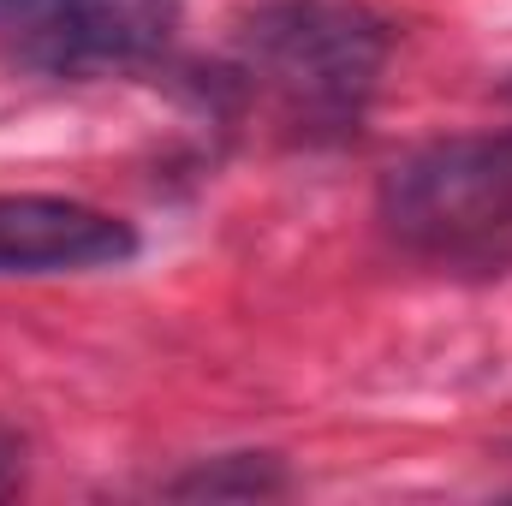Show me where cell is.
Instances as JSON below:
<instances>
[{"instance_id":"obj_6","label":"cell","mask_w":512,"mask_h":506,"mask_svg":"<svg viewBox=\"0 0 512 506\" xmlns=\"http://www.w3.org/2000/svg\"><path fill=\"white\" fill-rule=\"evenodd\" d=\"M18 477H24V441L0 423V495H12V489H18Z\"/></svg>"},{"instance_id":"obj_2","label":"cell","mask_w":512,"mask_h":506,"mask_svg":"<svg viewBox=\"0 0 512 506\" xmlns=\"http://www.w3.org/2000/svg\"><path fill=\"white\" fill-rule=\"evenodd\" d=\"M382 221L423 256L512 251V131L441 137L382 179Z\"/></svg>"},{"instance_id":"obj_1","label":"cell","mask_w":512,"mask_h":506,"mask_svg":"<svg viewBox=\"0 0 512 506\" xmlns=\"http://www.w3.org/2000/svg\"><path fill=\"white\" fill-rule=\"evenodd\" d=\"M393 54V30L352 0H262L239 24V78L304 137L358 131Z\"/></svg>"},{"instance_id":"obj_5","label":"cell","mask_w":512,"mask_h":506,"mask_svg":"<svg viewBox=\"0 0 512 506\" xmlns=\"http://www.w3.org/2000/svg\"><path fill=\"white\" fill-rule=\"evenodd\" d=\"M161 495H173V501H268V495H286V471L268 453H221V459H197L191 471H179Z\"/></svg>"},{"instance_id":"obj_3","label":"cell","mask_w":512,"mask_h":506,"mask_svg":"<svg viewBox=\"0 0 512 506\" xmlns=\"http://www.w3.org/2000/svg\"><path fill=\"white\" fill-rule=\"evenodd\" d=\"M179 36V0H0V54L42 78H120Z\"/></svg>"},{"instance_id":"obj_4","label":"cell","mask_w":512,"mask_h":506,"mask_svg":"<svg viewBox=\"0 0 512 506\" xmlns=\"http://www.w3.org/2000/svg\"><path fill=\"white\" fill-rule=\"evenodd\" d=\"M137 256V233L120 215L72 197H0V280L12 274H90Z\"/></svg>"}]
</instances>
